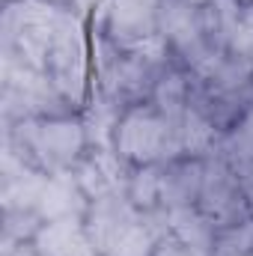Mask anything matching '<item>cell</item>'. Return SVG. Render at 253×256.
Here are the masks:
<instances>
[{
	"label": "cell",
	"instance_id": "6da1fadb",
	"mask_svg": "<svg viewBox=\"0 0 253 256\" xmlns=\"http://www.w3.org/2000/svg\"><path fill=\"white\" fill-rule=\"evenodd\" d=\"M3 149L42 173H60L72 170L90 152V137L80 114H54L6 122Z\"/></svg>",
	"mask_w": 253,
	"mask_h": 256
},
{
	"label": "cell",
	"instance_id": "7a4b0ae2",
	"mask_svg": "<svg viewBox=\"0 0 253 256\" xmlns=\"http://www.w3.org/2000/svg\"><path fill=\"white\" fill-rule=\"evenodd\" d=\"M45 74L72 114H80L86 108L92 96V36L90 21L78 12H72L57 30L48 51Z\"/></svg>",
	"mask_w": 253,
	"mask_h": 256
},
{
	"label": "cell",
	"instance_id": "3957f363",
	"mask_svg": "<svg viewBox=\"0 0 253 256\" xmlns=\"http://www.w3.org/2000/svg\"><path fill=\"white\" fill-rule=\"evenodd\" d=\"M114 152L128 167L143 164H170L182 158L176 122L167 120L152 102L128 104L120 114V122L114 128Z\"/></svg>",
	"mask_w": 253,
	"mask_h": 256
},
{
	"label": "cell",
	"instance_id": "277c9868",
	"mask_svg": "<svg viewBox=\"0 0 253 256\" xmlns=\"http://www.w3.org/2000/svg\"><path fill=\"white\" fill-rule=\"evenodd\" d=\"M158 6L161 0H108L90 18V27L114 45L131 48L158 33Z\"/></svg>",
	"mask_w": 253,
	"mask_h": 256
},
{
	"label": "cell",
	"instance_id": "5b68a950",
	"mask_svg": "<svg viewBox=\"0 0 253 256\" xmlns=\"http://www.w3.org/2000/svg\"><path fill=\"white\" fill-rule=\"evenodd\" d=\"M137 218H140V212L128 202L126 191L92 200L86 214H84V230H86V238H90L92 250L98 256H108L114 250V244L120 242V236Z\"/></svg>",
	"mask_w": 253,
	"mask_h": 256
},
{
	"label": "cell",
	"instance_id": "8992f818",
	"mask_svg": "<svg viewBox=\"0 0 253 256\" xmlns=\"http://www.w3.org/2000/svg\"><path fill=\"white\" fill-rule=\"evenodd\" d=\"M128 170L131 167H128L114 149H90L72 167V176H74L78 188L84 191V196L92 202V200H102V196L126 191Z\"/></svg>",
	"mask_w": 253,
	"mask_h": 256
},
{
	"label": "cell",
	"instance_id": "52a82bcc",
	"mask_svg": "<svg viewBox=\"0 0 253 256\" xmlns=\"http://www.w3.org/2000/svg\"><path fill=\"white\" fill-rule=\"evenodd\" d=\"M90 200L78 188L72 170H60V173H48L39 202H36V214L42 220H66V218H80L86 214Z\"/></svg>",
	"mask_w": 253,
	"mask_h": 256
},
{
	"label": "cell",
	"instance_id": "ba28073f",
	"mask_svg": "<svg viewBox=\"0 0 253 256\" xmlns=\"http://www.w3.org/2000/svg\"><path fill=\"white\" fill-rule=\"evenodd\" d=\"M30 244L39 256H98L86 238L80 218L42 220V226L33 232Z\"/></svg>",
	"mask_w": 253,
	"mask_h": 256
},
{
	"label": "cell",
	"instance_id": "9c48e42d",
	"mask_svg": "<svg viewBox=\"0 0 253 256\" xmlns=\"http://www.w3.org/2000/svg\"><path fill=\"white\" fill-rule=\"evenodd\" d=\"M176 137L182 158H212L218 155L224 131L196 102H190V108L176 120Z\"/></svg>",
	"mask_w": 253,
	"mask_h": 256
},
{
	"label": "cell",
	"instance_id": "30bf717a",
	"mask_svg": "<svg viewBox=\"0 0 253 256\" xmlns=\"http://www.w3.org/2000/svg\"><path fill=\"white\" fill-rule=\"evenodd\" d=\"M202 167H206V158H176V161L164 164V196H161L164 212L200 202Z\"/></svg>",
	"mask_w": 253,
	"mask_h": 256
},
{
	"label": "cell",
	"instance_id": "8fae6325",
	"mask_svg": "<svg viewBox=\"0 0 253 256\" xmlns=\"http://www.w3.org/2000/svg\"><path fill=\"white\" fill-rule=\"evenodd\" d=\"M167 236L179 238L194 256H214L218 224L208 214H202L196 206H185L167 212Z\"/></svg>",
	"mask_w": 253,
	"mask_h": 256
},
{
	"label": "cell",
	"instance_id": "7c38bea8",
	"mask_svg": "<svg viewBox=\"0 0 253 256\" xmlns=\"http://www.w3.org/2000/svg\"><path fill=\"white\" fill-rule=\"evenodd\" d=\"M126 196L140 214L158 212L161 208V196H164V164L131 167L126 179Z\"/></svg>",
	"mask_w": 253,
	"mask_h": 256
},
{
	"label": "cell",
	"instance_id": "4fadbf2b",
	"mask_svg": "<svg viewBox=\"0 0 253 256\" xmlns=\"http://www.w3.org/2000/svg\"><path fill=\"white\" fill-rule=\"evenodd\" d=\"M152 256H194V254H190V250L182 244V242H179V238L164 236V238L155 244V254H152Z\"/></svg>",
	"mask_w": 253,
	"mask_h": 256
},
{
	"label": "cell",
	"instance_id": "5bb4252c",
	"mask_svg": "<svg viewBox=\"0 0 253 256\" xmlns=\"http://www.w3.org/2000/svg\"><path fill=\"white\" fill-rule=\"evenodd\" d=\"M238 188H242V196H244L248 212L253 214V164H250V167H244V170L238 173Z\"/></svg>",
	"mask_w": 253,
	"mask_h": 256
},
{
	"label": "cell",
	"instance_id": "9a60e30c",
	"mask_svg": "<svg viewBox=\"0 0 253 256\" xmlns=\"http://www.w3.org/2000/svg\"><path fill=\"white\" fill-rule=\"evenodd\" d=\"M179 3H185V6H194V9H206L212 0H179Z\"/></svg>",
	"mask_w": 253,
	"mask_h": 256
},
{
	"label": "cell",
	"instance_id": "2e32d148",
	"mask_svg": "<svg viewBox=\"0 0 253 256\" xmlns=\"http://www.w3.org/2000/svg\"><path fill=\"white\" fill-rule=\"evenodd\" d=\"M238 3H242V6H253V0H238Z\"/></svg>",
	"mask_w": 253,
	"mask_h": 256
},
{
	"label": "cell",
	"instance_id": "e0dca14e",
	"mask_svg": "<svg viewBox=\"0 0 253 256\" xmlns=\"http://www.w3.org/2000/svg\"><path fill=\"white\" fill-rule=\"evenodd\" d=\"M54 3H66V0H54Z\"/></svg>",
	"mask_w": 253,
	"mask_h": 256
},
{
	"label": "cell",
	"instance_id": "ac0fdd59",
	"mask_svg": "<svg viewBox=\"0 0 253 256\" xmlns=\"http://www.w3.org/2000/svg\"><path fill=\"white\" fill-rule=\"evenodd\" d=\"M250 60H253V57H250Z\"/></svg>",
	"mask_w": 253,
	"mask_h": 256
}]
</instances>
